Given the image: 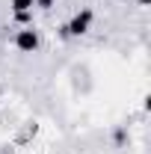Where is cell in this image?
<instances>
[{
  "label": "cell",
  "mask_w": 151,
  "mask_h": 154,
  "mask_svg": "<svg viewBox=\"0 0 151 154\" xmlns=\"http://www.w3.org/2000/svg\"><path fill=\"white\" fill-rule=\"evenodd\" d=\"M15 48H18L21 54H36L39 51V33H36L33 24L30 27H21L18 33H15Z\"/></svg>",
  "instance_id": "1"
},
{
  "label": "cell",
  "mask_w": 151,
  "mask_h": 154,
  "mask_svg": "<svg viewBox=\"0 0 151 154\" xmlns=\"http://www.w3.org/2000/svg\"><path fill=\"white\" fill-rule=\"evenodd\" d=\"M89 27H92V9H80V12H74V18L65 24V33H68V38L71 36H86Z\"/></svg>",
  "instance_id": "2"
},
{
  "label": "cell",
  "mask_w": 151,
  "mask_h": 154,
  "mask_svg": "<svg viewBox=\"0 0 151 154\" xmlns=\"http://www.w3.org/2000/svg\"><path fill=\"white\" fill-rule=\"evenodd\" d=\"M9 6H12V12H33L36 0H12Z\"/></svg>",
  "instance_id": "3"
},
{
  "label": "cell",
  "mask_w": 151,
  "mask_h": 154,
  "mask_svg": "<svg viewBox=\"0 0 151 154\" xmlns=\"http://www.w3.org/2000/svg\"><path fill=\"white\" fill-rule=\"evenodd\" d=\"M15 21H18L21 27H30L33 24V12H15Z\"/></svg>",
  "instance_id": "4"
},
{
  "label": "cell",
  "mask_w": 151,
  "mask_h": 154,
  "mask_svg": "<svg viewBox=\"0 0 151 154\" xmlns=\"http://www.w3.org/2000/svg\"><path fill=\"white\" fill-rule=\"evenodd\" d=\"M36 6H39V9H51V6H54V0H36Z\"/></svg>",
  "instance_id": "5"
},
{
  "label": "cell",
  "mask_w": 151,
  "mask_h": 154,
  "mask_svg": "<svg viewBox=\"0 0 151 154\" xmlns=\"http://www.w3.org/2000/svg\"><path fill=\"white\" fill-rule=\"evenodd\" d=\"M145 3H148V0H139V6H145Z\"/></svg>",
  "instance_id": "6"
},
{
  "label": "cell",
  "mask_w": 151,
  "mask_h": 154,
  "mask_svg": "<svg viewBox=\"0 0 151 154\" xmlns=\"http://www.w3.org/2000/svg\"><path fill=\"white\" fill-rule=\"evenodd\" d=\"M0 104H3V95H0Z\"/></svg>",
  "instance_id": "7"
}]
</instances>
